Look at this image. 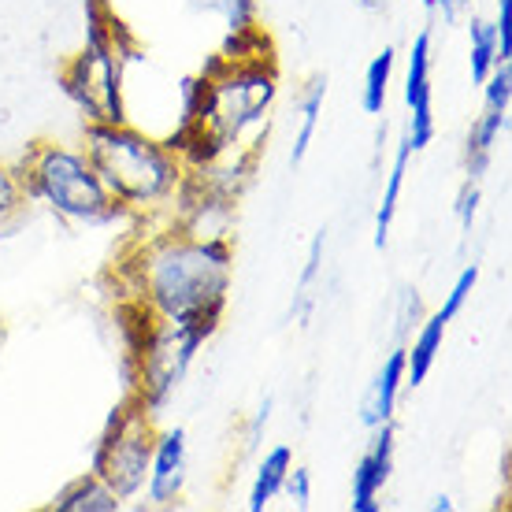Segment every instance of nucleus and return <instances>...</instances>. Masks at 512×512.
<instances>
[{
    "mask_svg": "<svg viewBox=\"0 0 512 512\" xmlns=\"http://www.w3.org/2000/svg\"><path fill=\"white\" fill-rule=\"evenodd\" d=\"M138 305L153 320L216 334L234 279V245L227 234L167 231L145 242L130 268Z\"/></svg>",
    "mask_w": 512,
    "mask_h": 512,
    "instance_id": "1",
    "label": "nucleus"
},
{
    "mask_svg": "<svg viewBox=\"0 0 512 512\" xmlns=\"http://www.w3.org/2000/svg\"><path fill=\"white\" fill-rule=\"evenodd\" d=\"M82 153L130 216L167 208L190 179V167L175 149L130 123H86Z\"/></svg>",
    "mask_w": 512,
    "mask_h": 512,
    "instance_id": "2",
    "label": "nucleus"
},
{
    "mask_svg": "<svg viewBox=\"0 0 512 512\" xmlns=\"http://www.w3.org/2000/svg\"><path fill=\"white\" fill-rule=\"evenodd\" d=\"M15 171H19L30 201L45 205L52 216L67 219L75 227H112V223L134 219L108 193V186L93 171L90 156L82 149H71L60 141H38L15 164Z\"/></svg>",
    "mask_w": 512,
    "mask_h": 512,
    "instance_id": "3",
    "label": "nucleus"
},
{
    "mask_svg": "<svg viewBox=\"0 0 512 512\" xmlns=\"http://www.w3.org/2000/svg\"><path fill=\"white\" fill-rule=\"evenodd\" d=\"M208 338L212 334L197 331V327H175V323L153 320L138 305V334L130 338V357L138 360L134 397L149 416H160L171 405V397L182 390L193 360L208 346Z\"/></svg>",
    "mask_w": 512,
    "mask_h": 512,
    "instance_id": "4",
    "label": "nucleus"
},
{
    "mask_svg": "<svg viewBox=\"0 0 512 512\" xmlns=\"http://www.w3.org/2000/svg\"><path fill=\"white\" fill-rule=\"evenodd\" d=\"M123 64L127 56L119 49V23H112L97 4H90L86 49L64 71V90L86 123H127Z\"/></svg>",
    "mask_w": 512,
    "mask_h": 512,
    "instance_id": "5",
    "label": "nucleus"
},
{
    "mask_svg": "<svg viewBox=\"0 0 512 512\" xmlns=\"http://www.w3.org/2000/svg\"><path fill=\"white\" fill-rule=\"evenodd\" d=\"M156 423L141 409L134 394L112 412V420L104 423L90 449V472L101 475L108 487L116 490L119 501H134L145 490L149 479V461H153Z\"/></svg>",
    "mask_w": 512,
    "mask_h": 512,
    "instance_id": "6",
    "label": "nucleus"
},
{
    "mask_svg": "<svg viewBox=\"0 0 512 512\" xmlns=\"http://www.w3.org/2000/svg\"><path fill=\"white\" fill-rule=\"evenodd\" d=\"M431 64H435V34L423 26L412 38L409 67H405V104H409V138L412 153H423L435 141V82H431Z\"/></svg>",
    "mask_w": 512,
    "mask_h": 512,
    "instance_id": "7",
    "label": "nucleus"
},
{
    "mask_svg": "<svg viewBox=\"0 0 512 512\" xmlns=\"http://www.w3.org/2000/svg\"><path fill=\"white\" fill-rule=\"evenodd\" d=\"M190 483V438L182 427L156 431L153 461H149V479H145V501L153 509H175L186 498Z\"/></svg>",
    "mask_w": 512,
    "mask_h": 512,
    "instance_id": "8",
    "label": "nucleus"
},
{
    "mask_svg": "<svg viewBox=\"0 0 512 512\" xmlns=\"http://www.w3.org/2000/svg\"><path fill=\"white\" fill-rule=\"evenodd\" d=\"M394 420L379 423L372 431V446L360 453V461L353 464V512H379L383 509V490L394 472Z\"/></svg>",
    "mask_w": 512,
    "mask_h": 512,
    "instance_id": "9",
    "label": "nucleus"
},
{
    "mask_svg": "<svg viewBox=\"0 0 512 512\" xmlns=\"http://www.w3.org/2000/svg\"><path fill=\"white\" fill-rule=\"evenodd\" d=\"M401 386H405V349L397 346L394 353H390V357L383 360L379 375L372 379V390H368L364 405H360V423L375 431L379 423H390V420H394L397 394H401Z\"/></svg>",
    "mask_w": 512,
    "mask_h": 512,
    "instance_id": "10",
    "label": "nucleus"
},
{
    "mask_svg": "<svg viewBox=\"0 0 512 512\" xmlns=\"http://www.w3.org/2000/svg\"><path fill=\"white\" fill-rule=\"evenodd\" d=\"M505 127H509V112H494V108H483V116L472 123L468 141H464V171H468L472 182L487 179Z\"/></svg>",
    "mask_w": 512,
    "mask_h": 512,
    "instance_id": "11",
    "label": "nucleus"
},
{
    "mask_svg": "<svg viewBox=\"0 0 512 512\" xmlns=\"http://www.w3.org/2000/svg\"><path fill=\"white\" fill-rule=\"evenodd\" d=\"M446 327L449 323L431 312L423 323H416V334H412V346L405 349V386H423L427 375L435 368L438 353H442V342H446Z\"/></svg>",
    "mask_w": 512,
    "mask_h": 512,
    "instance_id": "12",
    "label": "nucleus"
},
{
    "mask_svg": "<svg viewBox=\"0 0 512 512\" xmlns=\"http://www.w3.org/2000/svg\"><path fill=\"white\" fill-rule=\"evenodd\" d=\"M123 505L127 501H119L116 490L108 487L101 475L86 472L52 498L49 512H119Z\"/></svg>",
    "mask_w": 512,
    "mask_h": 512,
    "instance_id": "13",
    "label": "nucleus"
},
{
    "mask_svg": "<svg viewBox=\"0 0 512 512\" xmlns=\"http://www.w3.org/2000/svg\"><path fill=\"white\" fill-rule=\"evenodd\" d=\"M294 468V449L279 442V446H271L260 464H256V475H253V487H249V498H245V509L249 512H264L271 501L282 494V483H286V475Z\"/></svg>",
    "mask_w": 512,
    "mask_h": 512,
    "instance_id": "14",
    "label": "nucleus"
},
{
    "mask_svg": "<svg viewBox=\"0 0 512 512\" xmlns=\"http://www.w3.org/2000/svg\"><path fill=\"white\" fill-rule=\"evenodd\" d=\"M409 160H412V145H409V138H401V141H397V149H394V164H390V175H386L383 201H379V212H375V249H386V245H390V231H394V216H397V201H401V190H405V175H409Z\"/></svg>",
    "mask_w": 512,
    "mask_h": 512,
    "instance_id": "15",
    "label": "nucleus"
},
{
    "mask_svg": "<svg viewBox=\"0 0 512 512\" xmlns=\"http://www.w3.org/2000/svg\"><path fill=\"white\" fill-rule=\"evenodd\" d=\"M323 101H327V78H312L301 93V104H297V112H301V127H297V138H294V149H290V164H301L312 149V141H316V130H320V116H323Z\"/></svg>",
    "mask_w": 512,
    "mask_h": 512,
    "instance_id": "16",
    "label": "nucleus"
},
{
    "mask_svg": "<svg viewBox=\"0 0 512 512\" xmlns=\"http://www.w3.org/2000/svg\"><path fill=\"white\" fill-rule=\"evenodd\" d=\"M397 52L386 45L372 64L364 67V86H360V108L368 116H383L386 112V97H390V78H394Z\"/></svg>",
    "mask_w": 512,
    "mask_h": 512,
    "instance_id": "17",
    "label": "nucleus"
},
{
    "mask_svg": "<svg viewBox=\"0 0 512 512\" xmlns=\"http://www.w3.org/2000/svg\"><path fill=\"white\" fill-rule=\"evenodd\" d=\"M498 34L490 19H472L468 23V67H472V82L479 86L483 78L498 67Z\"/></svg>",
    "mask_w": 512,
    "mask_h": 512,
    "instance_id": "18",
    "label": "nucleus"
},
{
    "mask_svg": "<svg viewBox=\"0 0 512 512\" xmlns=\"http://www.w3.org/2000/svg\"><path fill=\"white\" fill-rule=\"evenodd\" d=\"M26 205H30V197H26L15 164H0V227L15 223L26 212Z\"/></svg>",
    "mask_w": 512,
    "mask_h": 512,
    "instance_id": "19",
    "label": "nucleus"
},
{
    "mask_svg": "<svg viewBox=\"0 0 512 512\" xmlns=\"http://www.w3.org/2000/svg\"><path fill=\"white\" fill-rule=\"evenodd\" d=\"M475 282H479V264H468V268L457 275V282L449 286L446 301H442V308H438V316H442V320L453 323L457 316H461L464 305H468V297H472V290H475Z\"/></svg>",
    "mask_w": 512,
    "mask_h": 512,
    "instance_id": "20",
    "label": "nucleus"
},
{
    "mask_svg": "<svg viewBox=\"0 0 512 512\" xmlns=\"http://www.w3.org/2000/svg\"><path fill=\"white\" fill-rule=\"evenodd\" d=\"M479 86H483V108L509 112V104H512V67L509 64H498Z\"/></svg>",
    "mask_w": 512,
    "mask_h": 512,
    "instance_id": "21",
    "label": "nucleus"
},
{
    "mask_svg": "<svg viewBox=\"0 0 512 512\" xmlns=\"http://www.w3.org/2000/svg\"><path fill=\"white\" fill-rule=\"evenodd\" d=\"M216 12L223 15V23H227L231 34H245V30H256L260 4L256 0H216Z\"/></svg>",
    "mask_w": 512,
    "mask_h": 512,
    "instance_id": "22",
    "label": "nucleus"
},
{
    "mask_svg": "<svg viewBox=\"0 0 512 512\" xmlns=\"http://www.w3.org/2000/svg\"><path fill=\"white\" fill-rule=\"evenodd\" d=\"M282 494H286V501L294 505V509H312V472L308 468H290V475H286V483H282Z\"/></svg>",
    "mask_w": 512,
    "mask_h": 512,
    "instance_id": "23",
    "label": "nucleus"
},
{
    "mask_svg": "<svg viewBox=\"0 0 512 512\" xmlns=\"http://www.w3.org/2000/svg\"><path fill=\"white\" fill-rule=\"evenodd\" d=\"M323 249H327V231H320L308 245V256H305V268H301V282H297V294L308 297L312 290V282L320 279V268H323Z\"/></svg>",
    "mask_w": 512,
    "mask_h": 512,
    "instance_id": "24",
    "label": "nucleus"
},
{
    "mask_svg": "<svg viewBox=\"0 0 512 512\" xmlns=\"http://www.w3.org/2000/svg\"><path fill=\"white\" fill-rule=\"evenodd\" d=\"M479 205H483V190H479V182H464L461 193H457V219H461L464 231H472L475 216H479Z\"/></svg>",
    "mask_w": 512,
    "mask_h": 512,
    "instance_id": "25",
    "label": "nucleus"
},
{
    "mask_svg": "<svg viewBox=\"0 0 512 512\" xmlns=\"http://www.w3.org/2000/svg\"><path fill=\"white\" fill-rule=\"evenodd\" d=\"M494 34H498V60H512V0H498V15H494Z\"/></svg>",
    "mask_w": 512,
    "mask_h": 512,
    "instance_id": "26",
    "label": "nucleus"
},
{
    "mask_svg": "<svg viewBox=\"0 0 512 512\" xmlns=\"http://www.w3.org/2000/svg\"><path fill=\"white\" fill-rule=\"evenodd\" d=\"M271 409H275V405H271V397H264V401H260V409H256V416H253V423H249V442H245V446H256V442H260V431L268 427Z\"/></svg>",
    "mask_w": 512,
    "mask_h": 512,
    "instance_id": "27",
    "label": "nucleus"
},
{
    "mask_svg": "<svg viewBox=\"0 0 512 512\" xmlns=\"http://www.w3.org/2000/svg\"><path fill=\"white\" fill-rule=\"evenodd\" d=\"M468 8H472V0H438V12L446 23H457L461 15H468Z\"/></svg>",
    "mask_w": 512,
    "mask_h": 512,
    "instance_id": "28",
    "label": "nucleus"
},
{
    "mask_svg": "<svg viewBox=\"0 0 512 512\" xmlns=\"http://www.w3.org/2000/svg\"><path fill=\"white\" fill-rule=\"evenodd\" d=\"M364 12H386L390 8V0H357Z\"/></svg>",
    "mask_w": 512,
    "mask_h": 512,
    "instance_id": "29",
    "label": "nucleus"
},
{
    "mask_svg": "<svg viewBox=\"0 0 512 512\" xmlns=\"http://www.w3.org/2000/svg\"><path fill=\"white\" fill-rule=\"evenodd\" d=\"M431 509H435V512H453V501H449L446 494H438V498L431 501Z\"/></svg>",
    "mask_w": 512,
    "mask_h": 512,
    "instance_id": "30",
    "label": "nucleus"
},
{
    "mask_svg": "<svg viewBox=\"0 0 512 512\" xmlns=\"http://www.w3.org/2000/svg\"><path fill=\"white\" fill-rule=\"evenodd\" d=\"M423 8H427V12L435 15V12H438V0H423Z\"/></svg>",
    "mask_w": 512,
    "mask_h": 512,
    "instance_id": "31",
    "label": "nucleus"
}]
</instances>
